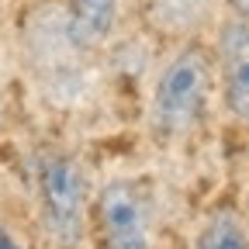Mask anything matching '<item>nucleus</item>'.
Instances as JSON below:
<instances>
[{"instance_id":"9","label":"nucleus","mask_w":249,"mask_h":249,"mask_svg":"<svg viewBox=\"0 0 249 249\" xmlns=\"http://www.w3.org/2000/svg\"><path fill=\"white\" fill-rule=\"evenodd\" d=\"M229 7H232V14H235V18L249 21V0H229Z\"/></svg>"},{"instance_id":"7","label":"nucleus","mask_w":249,"mask_h":249,"mask_svg":"<svg viewBox=\"0 0 249 249\" xmlns=\"http://www.w3.org/2000/svg\"><path fill=\"white\" fill-rule=\"evenodd\" d=\"M194 249H249V225H246V218L222 204V208H214L201 229H197V239H194Z\"/></svg>"},{"instance_id":"4","label":"nucleus","mask_w":249,"mask_h":249,"mask_svg":"<svg viewBox=\"0 0 249 249\" xmlns=\"http://www.w3.org/2000/svg\"><path fill=\"white\" fill-rule=\"evenodd\" d=\"M214 70L225 111L239 124H249V21L232 14L218 24Z\"/></svg>"},{"instance_id":"5","label":"nucleus","mask_w":249,"mask_h":249,"mask_svg":"<svg viewBox=\"0 0 249 249\" xmlns=\"http://www.w3.org/2000/svg\"><path fill=\"white\" fill-rule=\"evenodd\" d=\"M214 14V0H142V24L163 42H194Z\"/></svg>"},{"instance_id":"1","label":"nucleus","mask_w":249,"mask_h":249,"mask_svg":"<svg viewBox=\"0 0 249 249\" xmlns=\"http://www.w3.org/2000/svg\"><path fill=\"white\" fill-rule=\"evenodd\" d=\"M214 80V55L208 52V45H201V38L180 42L177 52L160 66L149 101V128L163 145L187 139L204 121Z\"/></svg>"},{"instance_id":"6","label":"nucleus","mask_w":249,"mask_h":249,"mask_svg":"<svg viewBox=\"0 0 249 249\" xmlns=\"http://www.w3.org/2000/svg\"><path fill=\"white\" fill-rule=\"evenodd\" d=\"M118 14H121V0H70L66 42L83 55L101 52L118 28Z\"/></svg>"},{"instance_id":"8","label":"nucleus","mask_w":249,"mask_h":249,"mask_svg":"<svg viewBox=\"0 0 249 249\" xmlns=\"http://www.w3.org/2000/svg\"><path fill=\"white\" fill-rule=\"evenodd\" d=\"M0 249H21V242L14 239V232L4 229V225H0Z\"/></svg>"},{"instance_id":"2","label":"nucleus","mask_w":249,"mask_h":249,"mask_svg":"<svg viewBox=\"0 0 249 249\" xmlns=\"http://www.w3.org/2000/svg\"><path fill=\"white\" fill-rule=\"evenodd\" d=\"M90 232L101 249H152L156 191L149 177H111L90 201Z\"/></svg>"},{"instance_id":"3","label":"nucleus","mask_w":249,"mask_h":249,"mask_svg":"<svg viewBox=\"0 0 249 249\" xmlns=\"http://www.w3.org/2000/svg\"><path fill=\"white\" fill-rule=\"evenodd\" d=\"M35 180L49 239L59 249H76L90 225V194L80 160L62 149H45L38 152Z\"/></svg>"}]
</instances>
